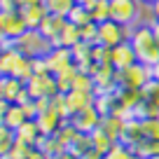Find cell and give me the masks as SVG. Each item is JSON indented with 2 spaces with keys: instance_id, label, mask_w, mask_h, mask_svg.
Returning a JSON list of instances; mask_svg holds the SVG:
<instances>
[{
  "instance_id": "cell-1",
  "label": "cell",
  "mask_w": 159,
  "mask_h": 159,
  "mask_svg": "<svg viewBox=\"0 0 159 159\" xmlns=\"http://www.w3.org/2000/svg\"><path fill=\"white\" fill-rule=\"evenodd\" d=\"M129 45L134 47L138 63L150 66V68L159 63V45L154 42V35H152L150 24H136V26H131Z\"/></svg>"
},
{
  "instance_id": "cell-2",
  "label": "cell",
  "mask_w": 159,
  "mask_h": 159,
  "mask_svg": "<svg viewBox=\"0 0 159 159\" xmlns=\"http://www.w3.org/2000/svg\"><path fill=\"white\" fill-rule=\"evenodd\" d=\"M14 47L19 49L21 56H28V59H38V56H47L52 49V42L40 33V30H26L21 38L14 40Z\"/></svg>"
},
{
  "instance_id": "cell-3",
  "label": "cell",
  "mask_w": 159,
  "mask_h": 159,
  "mask_svg": "<svg viewBox=\"0 0 159 159\" xmlns=\"http://www.w3.org/2000/svg\"><path fill=\"white\" fill-rule=\"evenodd\" d=\"M110 2V19L122 26L140 24V0H108Z\"/></svg>"
},
{
  "instance_id": "cell-4",
  "label": "cell",
  "mask_w": 159,
  "mask_h": 159,
  "mask_svg": "<svg viewBox=\"0 0 159 159\" xmlns=\"http://www.w3.org/2000/svg\"><path fill=\"white\" fill-rule=\"evenodd\" d=\"M152 80V70L150 66H143L136 61L134 66L124 70H117V87H126V89H143Z\"/></svg>"
},
{
  "instance_id": "cell-5",
  "label": "cell",
  "mask_w": 159,
  "mask_h": 159,
  "mask_svg": "<svg viewBox=\"0 0 159 159\" xmlns=\"http://www.w3.org/2000/svg\"><path fill=\"white\" fill-rule=\"evenodd\" d=\"M131 35V26H122L117 21L108 19L103 24H98V40H96V45H103V47H117L122 42H126Z\"/></svg>"
},
{
  "instance_id": "cell-6",
  "label": "cell",
  "mask_w": 159,
  "mask_h": 159,
  "mask_svg": "<svg viewBox=\"0 0 159 159\" xmlns=\"http://www.w3.org/2000/svg\"><path fill=\"white\" fill-rule=\"evenodd\" d=\"M91 77H94V84H96L94 96L96 94H112L117 89V70L112 68V63H96Z\"/></svg>"
},
{
  "instance_id": "cell-7",
  "label": "cell",
  "mask_w": 159,
  "mask_h": 159,
  "mask_svg": "<svg viewBox=\"0 0 159 159\" xmlns=\"http://www.w3.org/2000/svg\"><path fill=\"white\" fill-rule=\"evenodd\" d=\"M26 89H28L30 98H54L56 94H59V89H56V80L52 73L47 75H33V77L26 82Z\"/></svg>"
},
{
  "instance_id": "cell-8",
  "label": "cell",
  "mask_w": 159,
  "mask_h": 159,
  "mask_svg": "<svg viewBox=\"0 0 159 159\" xmlns=\"http://www.w3.org/2000/svg\"><path fill=\"white\" fill-rule=\"evenodd\" d=\"M70 124H73L80 134H91V131H96L101 126V115L96 112L94 105H89V108L75 112L73 117H70Z\"/></svg>"
},
{
  "instance_id": "cell-9",
  "label": "cell",
  "mask_w": 159,
  "mask_h": 159,
  "mask_svg": "<svg viewBox=\"0 0 159 159\" xmlns=\"http://www.w3.org/2000/svg\"><path fill=\"white\" fill-rule=\"evenodd\" d=\"M63 122H68V119H63L52 105L45 110V112H40L38 117H35V124H38V129H40L42 136H54L56 131L63 126Z\"/></svg>"
},
{
  "instance_id": "cell-10",
  "label": "cell",
  "mask_w": 159,
  "mask_h": 159,
  "mask_svg": "<svg viewBox=\"0 0 159 159\" xmlns=\"http://www.w3.org/2000/svg\"><path fill=\"white\" fill-rule=\"evenodd\" d=\"M0 21H2V30H5V38L14 42L16 38L26 33V21L21 19L19 12H0Z\"/></svg>"
},
{
  "instance_id": "cell-11",
  "label": "cell",
  "mask_w": 159,
  "mask_h": 159,
  "mask_svg": "<svg viewBox=\"0 0 159 159\" xmlns=\"http://www.w3.org/2000/svg\"><path fill=\"white\" fill-rule=\"evenodd\" d=\"M47 68L52 75H59L61 70H66L68 66H73V54H70L68 47H52L49 54L45 56Z\"/></svg>"
},
{
  "instance_id": "cell-12",
  "label": "cell",
  "mask_w": 159,
  "mask_h": 159,
  "mask_svg": "<svg viewBox=\"0 0 159 159\" xmlns=\"http://www.w3.org/2000/svg\"><path fill=\"white\" fill-rule=\"evenodd\" d=\"M136 61L138 59H136V52H134V47L129 45V40L122 42V45H117V47H112L110 63H112L115 70H124V68H129V66H134Z\"/></svg>"
},
{
  "instance_id": "cell-13",
  "label": "cell",
  "mask_w": 159,
  "mask_h": 159,
  "mask_svg": "<svg viewBox=\"0 0 159 159\" xmlns=\"http://www.w3.org/2000/svg\"><path fill=\"white\" fill-rule=\"evenodd\" d=\"M66 24H68V19H66V16H61V14H47L45 21L40 24L38 30L45 35V38L52 42V47H54L56 40H59V35H61V30L66 28Z\"/></svg>"
},
{
  "instance_id": "cell-14",
  "label": "cell",
  "mask_w": 159,
  "mask_h": 159,
  "mask_svg": "<svg viewBox=\"0 0 159 159\" xmlns=\"http://www.w3.org/2000/svg\"><path fill=\"white\" fill-rule=\"evenodd\" d=\"M19 14H21V19L26 21V28L38 30L40 24L45 21V16L49 14V12H47L45 5H26V7H19Z\"/></svg>"
},
{
  "instance_id": "cell-15",
  "label": "cell",
  "mask_w": 159,
  "mask_h": 159,
  "mask_svg": "<svg viewBox=\"0 0 159 159\" xmlns=\"http://www.w3.org/2000/svg\"><path fill=\"white\" fill-rule=\"evenodd\" d=\"M66 103H68L70 117H73L75 112H80V110H84V108H89V105H94V94H89V91L70 89L68 94H66Z\"/></svg>"
},
{
  "instance_id": "cell-16",
  "label": "cell",
  "mask_w": 159,
  "mask_h": 159,
  "mask_svg": "<svg viewBox=\"0 0 159 159\" xmlns=\"http://www.w3.org/2000/svg\"><path fill=\"white\" fill-rule=\"evenodd\" d=\"M24 82L16 77H12V75H2L0 77V98L7 101V103H14L16 96L21 94V89H24Z\"/></svg>"
},
{
  "instance_id": "cell-17",
  "label": "cell",
  "mask_w": 159,
  "mask_h": 159,
  "mask_svg": "<svg viewBox=\"0 0 159 159\" xmlns=\"http://www.w3.org/2000/svg\"><path fill=\"white\" fill-rule=\"evenodd\" d=\"M124 124H126V119L117 117V115H105V117H101V129H103L115 143H119V138L124 134Z\"/></svg>"
},
{
  "instance_id": "cell-18",
  "label": "cell",
  "mask_w": 159,
  "mask_h": 159,
  "mask_svg": "<svg viewBox=\"0 0 159 159\" xmlns=\"http://www.w3.org/2000/svg\"><path fill=\"white\" fill-rule=\"evenodd\" d=\"M140 138H145V136H143V126H140V119H136V117H134V119H126L124 134H122L119 143L126 145V148H134Z\"/></svg>"
},
{
  "instance_id": "cell-19",
  "label": "cell",
  "mask_w": 159,
  "mask_h": 159,
  "mask_svg": "<svg viewBox=\"0 0 159 159\" xmlns=\"http://www.w3.org/2000/svg\"><path fill=\"white\" fill-rule=\"evenodd\" d=\"M14 136H16V140H21V143H26V145H30V148H35V143H38V138H40L42 134H40L38 124H35V119H26L24 124H21L19 129L14 131Z\"/></svg>"
},
{
  "instance_id": "cell-20",
  "label": "cell",
  "mask_w": 159,
  "mask_h": 159,
  "mask_svg": "<svg viewBox=\"0 0 159 159\" xmlns=\"http://www.w3.org/2000/svg\"><path fill=\"white\" fill-rule=\"evenodd\" d=\"M35 150H40L47 159H54V157H59L61 152H66V148L56 140V136H40L38 143H35Z\"/></svg>"
},
{
  "instance_id": "cell-21",
  "label": "cell",
  "mask_w": 159,
  "mask_h": 159,
  "mask_svg": "<svg viewBox=\"0 0 159 159\" xmlns=\"http://www.w3.org/2000/svg\"><path fill=\"white\" fill-rule=\"evenodd\" d=\"M131 152H134L138 159L157 157V154H159V140H154V138H140L138 143L131 148Z\"/></svg>"
},
{
  "instance_id": "cell-22",
  "label": "cell",
  "mask_w": 159,
  "mask_h": 159,
  "mask_svg": "<svg viewBox=\"0 0 159 159\" xmlns=\"http://www.w3.org/2000/svg\"><path fill=\"white\" fill-rule=\"evenodd\" d=\"M77 42H82V35H80V28L75 24H66V28L61 30V35H59V40H56V45L54 47H75Z\"/></svg>"
},
{
  "instance_id": "cell-23",
  "label": "cell",
  "mask_w": 159,
  "mask_h": 159,
  "mask_svg": "<svg viewBox=\"0 0 159 159\" xmlns=\"http://www.w3.org/2000/svg\"><path fill=\"white\" fill-rule=\"evenodd\" d=\"M80 70H77V66H68L66 70H61L59 75H54V80H56V89H59V94H68L70 89H73V82H75V75H77Z\"/></svg>"
},
{
  "instance_id": "cell-24",
  "label": "cell",
  "mask_w": 159,
  "mask_h": 159,
  "mask_svg": "<svg viewBox=\"0 0 159 159\" xmlns=\"http://www.w3.org/2000/svg\"><path fill=\"white\" fill-rule=\"evenodd\" d=\"M26 112H24V108L21 105H16V103H10V108H7V115H5V122L2 124L7 126V129H12V131H16L21 124L26 122Z\"/></svg>"
},
{
  "instance_id": "cell-25",
  "label": "cell",
  "mask_w": 159,
  "mask_h": 159,
  "mask_svg": "<svg viewBox=\"0 0 159 159\" xmlns=\"http://www.w3.org/2000/svg\"><path fill=\"white\" fill-rule=\"evenodd\" d=\"M89 136H91V148H94V150H98L101 154H108V152H110V148L115 145V140L110 138V136L105 134V131L101 129V126H98L96 131H91Z\"/></svg>"
},
{
  "instance_id": "cell-26",
  "label": "cell",
  "mask_w": 159,
  "mask_h": 159,
  "mask_svg": "<svg viewBox=\"0 0 159 159\" xmlns=\"http://www.w3.org/2000/svg\"><path fill=\"white\" fill-rule=\"evenodd\" d=\"M12 77H16V80H21V82H28L30 77H33V63H30V59L28 56H19V61H16V66L12 68Z\"/></svg>"
},
{
  "instance_id": "cell-27",
  "label": "cell",
  "mask_w": 159,
  "mask_h": 159,
  "mask_svg": "<svg viewBox=\"0 0 159 159\" xmlns=\"http://www.w3.org/2000/svg\"><path fill=\"white\" fill-rule=\"evenodd\" d=\"M94 108H96V112H98L101 117L112 115V110H115V91L112 94H96L94 96Z\"/></svg>"
},
{
  "instance_id": "cell-28",
  "label": "cell",
  "mask_w": 159,
  "mask_h": 159,
  "mask_svg": "<svg viewBox=\"0 0 159 159\" xmlns=\"http://www.w3.org/2000/svg\"><path fill=\"white\" fill-rule=\"evenodd\" d=\"M66 19H68L70 24H75L77 28H82V26L91 24V14H89V10H87V7H82L80 2H75V7L68 12V16H66Z\"/></svg>"
},
{
  "instance_id": "cell-29",
  "label": "cell",
  "mask_w": 159,
  "mask_h": 159,
  "mask_svg": "<svg viewBox=\"0 0 159 159\" xmlns=\"http://www.w3.org/2000/svg\"><path fill=\"white\" fill-rule=\"evenodd\" d=\"M77 134H80V131L75 129L73 124H70V119H68V122H63V126H61V129L56 131L54 136H56V140H59V143L63 145L66 150H68V148H70V143H73V140L77 138Z\"/></svg>"
},
{
  "instance_id": "cell-30",
  "label": "cell",
  "mask_w": 159,
  "mask_h": 159,
  "mask_svg": "<svg viewBox=\"0 0 159 159\" xmlns=\"http://www.w3.org/2000/svg\"><path fill=\"white\" fill-rule=\"evenodd\" d=\"M45 7H47L49 14L68 16V12L75 7V0H45Z\"/></svg>"
},
{
  "instance_id": "cell-31",
  "label": "cell",
  "mask_w": 159,
  "mask_h": 159,
  "mask_svg": "<svg viewBox=\"0 0 159 159\" xmlns=\"http://www.w3.org/2000/svg\"><path fill=\"white\" fill-rule=\"evenodd\" d=\"M14 140H16L14 131L7 129L5 124H0V159H5V157H7V152H10L12 145H14Z\"/></svg>"
},
{
  "instance_id": "cell-32",
  "label": "cell",
  "mask_w": 159,
  "mask_h": 159,
  "mask_svg": "<svg viewBox=\"0 0 159 159\" xmlns=\"http://www.w3.org/2000/svg\"><path fill=\"white\" fill-rule=\"evenodd\" d=\"M68 150L75 154V157H82L84 152H89V150H91V136L89 134H77V138L70 143Z\"/></svg>"
},
{
  "instance_id": "cell-33",
  "label": "cell",
  "mask_w": 159,
  "mask_h": 159,
  "mask_svg": "<svg viewBox=\"0 0 159 159\" xmlns=\"http://www.w3.org/2000/svg\"><path fill=\"white\" fill-rule=\"evenodd\" d=\"M89 14H91V21H94V24H103V21H108L110 19V2H108V0H98V2L89 10Z\"/></svg>"
},
{
  "instance_id": "cell-34",
  "label": "cell",
  "mask_w": 159,
  "mask_h": 159,
  "mask_svg": "<svg viewBox=\"0 0 159 159\" xmlns=\"http://www.w3.org/2000/svg\"><path fill=\"white\" fill-rule=\"evenodd\" d=\"M33 150H35V148H30V145L21 143V140H14V145H12V150L7 152L5 159H28Z\"/></svg>"
},
{
  "instance_id": "cell-35",
  "label": "cell",
  "mask_w": 159,
  "mask_h": 159,
  "mask_svg": "<svg viewBox=\"0 0 159 159\" xmlns=\"http://www.w3.org/2000/svg\"><path fill=\"white\" fill-rule=\"evenodd\" d=\"M73 89H77V91H89V94H94V89H96L94 77H91V75H84V73H77V75H75V82H73Z\"/></svg>"
},
{
  "instance_id": "cell-36",
  "label": "cell",
  "mask_w": 159,
  "mask_h": 159,
  "mask_svg": "<svg viewBox=\"0 0 159 159\" xmlns=\"http://www.w3.org/2000/svg\"><path fill=\"white\" fill-rule=\"evenodd\" d=\"M103 159H134V152H131V148H126V145L115 143L112 148H110V152L103 154Z\"/></svg>"
},
{
  "instance_id": "cell-37",
  "label": "cell",
  "mask_w": 159,
  "mask_h": 159,
  "mask_svg": "<svg viewBox=\"0 0 159 159\" xmlns=\"http://www.w3.org/2000/svg\"><path fill=\"white\" fill-rule=\"evenodd\" d=\"M140 96H143V101H152V103L159 105V82L157 80H150L148 84L140 89Z\"/></svg>"
},
{
  "instance_id": "cell-38",
  "label": "cell",
  "mask_w": 159,
  "mask_h": 159,
  "mask_svg": "<svg viewBox=\"0 0 159 159\" xmlns=\"http://www.w3.org/2000/svg\"><path fill=\"white\" fill-rule=\"evenodd\" d=\"M110 54H112L110 47L91 45V61H94V63H110Z\"/></svg>"
},
{
  "instance_id": "cell-39",
  "label": "cell",
  "mask_w": 159,
  "mask_h": 159,
  "mask_svg": "<svg viewBox=\"0 0 159 159\" xmlns=\"http://www.w3.org/2000/svg\"><path fill=\"white\" fill-rule=\"evenodd\" d=\"M140 126H143V136L145 138L159 140V117L157 119H140Z\"/></svg>"
},
{
  "instance_id": "cell-40",
  "label": "cell",
  "mask_w": 159,
  "mask_h": 159,
  "mask_svg": "<svg viewBox=\"0 0 159 159\" xmlns=\"http://www.w3.org/2000/svg\"><path fill=\"white\" fill-rule=\"evenodd\" d=\"M80 35H82V42H89V45H96V40H98V24H87L80 28Z\"/></svg>"
},
{
  "instance_id": "cell-41",
  "label": "cell",
  "mask_w": 159,
  "mask_h": 159,
  "mask_svg": "<svg viewBox=\"0 0 159 159\" xmlns=\"http://www.w3.org/2000/svg\"><path fill=\"white\" fill-rule=\"evenodd\" d=\"M52 108H54L63 119H70V110H68V103H66V94H56L54 98H52Z\"/></svg>"
},
{
  "instance_id": "cell-42",
  "label": "cell",
  "mask_w": 159,
  "mask_h": 159,
  "mask_svg": "<svg viewBox=\"0 0 159 159\" xmlns=\"http://www.w3.org/2000/svg\"><path fill=\"white\" fill-rule=\"evenodd\" d=\"M30 63H33V75H47V73H49V68H47V61H45V56L30 59Z\"/></svg>"
},
{
  "instance_id": "cell-43",
  "label": "cell",
  "mask_w": 159,
  "mask_h": 159,
  "mask_svg": "<svg viewBox=\"0 0 159 159\" xmlns=\"http://www.w3.org/2000/svg\"><path fill=\"white\" fill-rule=\"evenodd\" d=\"M0 12H19L16 0H0Z\"/></svg>"
},
{
  "instance_id": "cell-44",
  "label": "cell",
  "mask_w": 159,
  "mask_h": 159,
  "mask_svg": "<svg viewBox=\"0 0 159 159\" xmlns=\"http://www.w3.org/2000/svg\"><path fill=\"white\" fill-rule=\"evenodd\" d=\"M21 108H24V112H26V117H28V119H35V117H38V108H35V101H28V103H24Z\"/></svg>"
},
{
  "instance_id": "cell-45",
  "label": "cell",
  "mask_w": 159,
  "mask_h": 159,
  "mask_svg": "<svg viewBox=\"0 0 159 159\" xmlns=\"http://www.w3.org/2000/svg\"><path fill=\"white\" fill-rule=\"evenodd\" d=\"M28 101H33V98H30L28 89H26V87H24V89H21V94L16 96V101H14V103H16V105H24V103H28Z\"/></svg>"
},
{
  "instance_id": "cell-46",
  "label": "cell",
  "mask_w": 159,
  "mask_h": 159,
  "mask_svg": "<svg viewBox=\"0 0 159 159\" xmlns=\"http://www.w3.org/2000/svg\"><path fill=\"white\" fill-rule=\"evenodd\" d=\"M80 159H103V154H101L98 150H94V148H91L89 152H84V154H82Z\"/></svg>"
},
{
  "instance_id": "cell-47",
  "label": "cell",
  "mask_w": 159,
  "mask_h": 159,
  "mask_svg": "<svg viewBox=\"0 0 159 159\" xmlns=\"http://www.w3.org/2000/svg\"><path fill=\"white\" fill-rule=\"evenodd\" d=\"M7 108H10V103H7V101H2V98H0V124H2V122H5V115H7Z\"/></svg>"
},
{
  "instance_id": "cell-48",
  "label": "cell",
  "mask_w": 159,
  "mask_h": 159,
  "mask_svg": "<svg viewBox=\"0 0 159 159\" xmlns=\"http://www.w3.org/2000/svg\"><path fill=\"white\" fill-rule=\"evenodd\" d=\"M150 14H152V21H159V0L154 5H150Z\"/></svg>"
},
{
  "instance_id": "cell-49",
  "label": "cell",
  "mask_w": 159,
  "mask_h": 159,
  "mask_svg": "<svg viewBox=\"0 0 159 159\" xmlns=\"http://www.w3.org/2000/svg\"><path fill=\"white\" fill-rule=\"evenodd\" d=\"M19 7H26V5H45V0H16Z\"/></svg>"
},
{
  "instance_id": "cell-50",
  "label": "cell",
  "mask_w": 159,
  "mask_h": 159,
  "mask_svg": "<svg viewBox=\"0 0 159 159\" xmlns=\"http://www.w3.org/2000/svg\"><path fill=\"white\" fill-rule=\"evenodd\" d=\"M150 28H152V35H154V42L159 45V21H152L150 24Z\"/></svg>"
},
{
  "instance_id": "cell-51",
  "label": "cell",
  "mask_w": 159,
  "mask_h": 159,
  "mask_svg": "<svg viewBox=\"0 0 159 159\" xmlns=\"http://www.w3.org/2000/svg\"><path fill=\"white\" fill-rule=\"evenodd\" d=\"M54 159H80V157H75V154L70 152V150H66V152H61L59 157H54Z\"/></svg>"
},
{
  "instance_id": "cell-52",
  "label": "cell",
  "mask_w": 159,
  "mask_h": 159,
  "mask_svg": "<svg viewBox=\"0 0 159 159\" xmlns=\"http://www.w3.org/2000/svg\"><path fill=\"white\" fill-rule=\"evenodd\" d=\"M77 2H80L82 7H87V10H91V7H94L96 2H98V0H77Z\"/></svg>"
},
{
  "instance_id": "cell-53",
  "label": "cell",
  "mask_w": 159,
  "mask_h": 159,
  "mask_svg": "<svg viewBox=\"0 0 159 159\" xmlns=\"http://www.w3.org/2000/svg\"><path fill=\"white\" fill-rule=\"evenodd\" d=\"M150 70H152V80H157V82H159V63H157V66H152Z\"/></svg>"
},
{
  "instance_id": "cell-54",
  "label": "cell",
  "mask_w": 159,
  "mask_h": 159,
  "mask_svg": "<svg viewBox=\"0 0 159 159\" xmlns=\"http://www.w3.org/2000/svg\"><path fill=\"white\" fill-rule=\"evenodd\" d=\"M2 42H7V38H5V30H2V21H0V45Z\"/></svg>"
},
{
  "instance_id": "cell-55",
  "label": "cell",
  "mask_w": 159,
  "mask_h": 159,
  "mask_svg": "<svg viewBox=\"0 0 159 159\" xmlns=\"http://www.w3.org/2000/svg\"><path fill=\"white\" fill-rule=\"evenodd\" d=\"M140 2H143L145 7H150V5H154V2H157V0H140Z\"/></svg>"
},
{
  "instance_id": "cell-56",
  "label": "cell",
  "mask_w": 159,
  "mask_h": 159,
  "mask_svg": "<svg viewBox=\"0 0 159 159\" xmlns=\"http://www.w3.org/2000/svg\"><path fill=\"white\" fill-rule=\"evenodd\" d=\"M2 49H5V47H2V45H0V54H2Z\"/></svg>"
},
{
  "instance_id": "cell-57",
  "label": "cell",
  "mask_w": 159,
  "mask_h": 159,
  "mask_svg": "<svg viewBox=\"0 0 159 159\" xmlns=\"http://www.w3.org/2000/svg\"><path fill=\"white\" fill-rule=\"evenodd\" d=\"M150 159H159V154H157V157H150Z\"/></svg>"
},
{
  "instance_id": "cell-58",
  "label": "cell",
  "mask_w": 159,
  "mask_h": 159,
  "mask_svg": "<svg viewBox=\"0 0 159 159\" xmlns=\"http://www.w3.org/2000/svg\"><path fill=\"white\" fill-rule=\"evenodd\" d=\"M134 159H138V157H136V154H134Z\"/></svg>"
},
{
  "instance_id": "cell-59",
  "label": "cell",
  "mask_w": 159,
  "mask_h": 159,
  "mask_svg": "<svg viewBox=\"0 0 159 159\" xmlns=\"http://www.w3.org/2000/svg\"><path fill=\"white\" fill-rule=\"evenodd\" d=\"M75 2H77V0H75Z\"/></svg>"
}]
</instances>
